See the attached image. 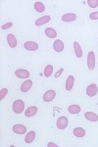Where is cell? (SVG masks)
<instances>
[{"label": "cell", "instance_id": "obj_1", "mask_svg": "<svg viewBox=\"0 0 98 147\" xmlns=\"http://www.w3.org/2000/svg\"><path fill=\"white\" fill-rule=\"evenodd\" d=\"M12 108H13V111L16 114L23 113L24 110H25V102L23 100H21V99H17V100L14 101Z\"/></svg>", "mask_w": 98, "mask_h": 147}, {"label": "cell", "instance_id": "obj_2", "mask_svg": "<svg viewBox=\"0 0 98 147\" xmlns=\"http://www.w3.org/2000/svg\"><path fill=\"white\" fill-rule=\"evenodd\" d=\"M68 124H69L68 118L65 117V116H62V117H60L57 120L56 125L59 129H65L66 127H68Z\"/></svg>", "mask_w": 98, "mask_h": 147}, {"label": "cell", "instance_id": "obj_3", "mask_svg": "<svg viewBox=\"0 0 98 147\" xmlns=\"http://www.w3.org/2000/svg\"><path fill=\"white\" fill-rule=\"evenodd\" d=\"M87 66L89 70H93L95 67V54L93 51L88 52L87 54Z\"/></svg>", "mask_w": 98, "mask_h": 147}, {"label": "cell", "instance_id": "obj_4", "mask_svg": "<svg viewBox=\"0 0 98 147\" xmlns=\"http://www.w3.org/2000/svg\"><path fill=\"white\" fill-rule=\"evenodd\" d=\"M56 97V92L53 89H49V90H47L45 93L43 94V101L44 102H50L52 101L53 99Z\"/></svg>", "mask_w": 98, "mask_h": 147}, {"label": "cell", "instance_id": "obj_5", "mask_svg": "<svg viewBox=\"0 0 98 147\" xmlns=\"http://www.w3.org/2000/svg\"><path fill=\"white\" fill-rule=\"evenodd\" d=\"M24 47H25L26 50L36 51L38 49V44H37V42H34V41H26L25 43H24Z\"/></svg>", "mask_w": 98, "mask_h": 147}, {"label": "cell", "instance_id": "obj_6", "mask_svg": "<svg viewBox=\"0 0 98 147\" xmlns=\"http://www.w3.org/2000/svg\"><path fill=\"white\" fill-rule=\"evenodd\" d=\"M97 93H98V87H97L96 84H92L88 85L87 88V96L93 97V96L96 95Z\"/></svg>", "mask_w": 98, "mask_h": 147}, {"label": "cell", "instance_id": "obj_7", "mask_svg": "<svg viewBox=\"0 0 98 147\" xmlns=\"http://www.w3.org/2000/svg\"><path fill=\"white\" fill-rule=\"evenodd\" d=\"M15 75H16L17 78H19V79H28V77H30V74L27 70H24V69H18V70H16Z\"/></svg>", "mask_w": 98, "mask_h": 147}, {"label": "cell", "instance_id": "obj_8", "mask_svg": "<svg viewBox=\"0 0 98 147\" xmlns=\"http://www.w3.org/2000/svg\"><path fill=\"white\" fill-rule=\"evenodd\" d=\"M12 129L17 134H25L27 132V127L24 125H14Z\"/></svg>", "mask_w": 98, "mask_h": 147}, {"label": "cell", "instance_id": "obj_9", "mask_svg": "<svg viewBox=\"0 0 98 147\" xmlns=\"http://www.w3.org/2000/svg\"><path fill=\"white\" fill-rule=\"evenodd\" d=\"M50 20H51V17H50L49 15H45L43 17L38 18L37 20L35 21V26H36V27H39V26L45 25V24L49 23Z\"/></svg>", "mask_w": 98, "mask_h": 147}, {"label": "cell", "instance_id": "obj_10", "mask_svg": "<svg viewBox=\"0 0 98 147\" xmlns=\"http://www.w3.org/2000/svg\"><path fill=\"white\" fill-rule=\"evenodd\" d=\"M74 84H75V78L74 76H69L66 80V90L71 91L74 87Z\"/></svg>", "mask_w": 98, "mask_h": 147}, {"label": "cell", "instance_id": "obj_11", "mask_svg": "<svg viewBox=\"0 0 98 147\" xmlns=\"http://www.w3.org/2000/svg\"><path fill=\"white\" fill-rule=\"evenodd\" d=\"M32 80L28 79L26 82H23L22 85H21V91H22V92H28L30 88H32Z\"/></svg>", "mask_w": 98, "mask_h": 147}, {"label": "cell", "instance_id": "obj_12", "mask_svg": "<svg viewBox=\"0 0 98 147\" xmlns=\"http://www.w3.org/2000/svg\"><path fill=\"white\" fill-rule=\"evenodd\" d=\"M7 42H8L9 46H10L11 48H15L17 46V39H16L15 35L12 34H9L7 35Z\"/></svg>", "mask_w": 98, "mask_h": 147}, {"label": "cell", "instance_id": "obj_13", "mask_svg": "<svg viewBox=\"0 0 98 147\" xmlns=\"http://www.w3.org/2000/svg\"><path fill=\"white\" fill-rule=\"evenodd\" d=\"M53 48L56 52H62L64 50V43L60 39H57L53 43Z\"/></svg>", "mask_w": 98, "mask_h": 147}, {"label": "cell", "instance_id": "obj_14", "mask_svg": "<svg viewBox=\"0 0 98 147\" xmlns=\"http://www.w3.org/2000/svg\"><path fill=\"white\" fill-rule=\"evenodd\" d=\"M76 20V15L74 13H68L62 16V21L63 22H74Z\"/></svg>", "mask_w": 98, "mask_h": 147}, {"label": "cell", "instance_id": "obj_15", "mask_svg": "<svg viewBox=\"0 0 98 147\" xmlns=\"http://www.w3.org/2000/svg\"><path fill=\"white\" fill-rule=\"evenodd\" d=\"M84 118L89 122H98V115L93 112H87L84 113Z\"/></svg>", "mask_w": 98, "mask_h": 147}, {"label": "cell", "instance_id": "obj_16", "mask_svg": "<svg viewBox=\"0 0 98 147\" xmlns=\"http://www.w3.org/2000/svg\"><path fill=\"white\" fill-rule=\"evenodd\" d=\"M74 49H75V54L78 58H82V46L80 45L78 42L75 41L74 42Z\"/></svg>", "mask_w": 98, "mask_h": 147}, {"label": "cell", "instance_id": "obj_17", "mask_svg": "<svg viewBox=\"0 0 98 147\" xmlns=\"http://www.w3.org/2000/svg\"><path fill=\"white\" fill-rule=\"evenodd\" d=\"M36 113H37L36 106H30V107H28L27 110L25 111L26 117H33Z\"/></svg>", "mask_w": 98, "mask_h": 147}, {"label": "cell", "instance_id": "obj_18", "mask_svg": "<svg viewBox=\"0 0 98 147\" xmlns=\"http://www.w3.org/2000/svg\"><path fill=\"white\" fill-rule=\"evenodd\" d=\"M34 139H35V131L34 130H30L25 137V142L26 143H32Z\"/></svg>", "mask_w": 98, "mask_h": 147}, {"label": "cell", "instance_id": "obj_19", "mask_svg": "<svg viewBox=\"0 0 98 147\" xmlns=\"http://www.w3.org/2000/svg\"><path fill=\"white\" fill-rule=\"evenodd\" d=\"M74 136L78 137V138H82V137L85 136L84 129H82V127H76V129H74Z\"/></svg>", "mask_w": 98, "mask_h": 147}, {"label": "cell", "instance_id": "obj_20", "mask_svg": "<svg viewBox=\"0 0 98 147\" xmlns=\"http://www.w3.org/2000/svg\"><path fill=\"white\" fill-rule=\"evenodd\" d=\"M45 34H46V36L49 37V38H55V37L57 36L56 30H55L54 28H45Z\"/></svg>", "mask_w": 98, "mask_h": 147}, {"label": "cell", "instance_id": "obj_21", "mask_svg": "<svg viewBox=\"0 0 98 147\" xmlns=\"http://www.w3.org/2000/svg\"><path fill=\"white\" fill-rule=\"evenodd\" d=\"M34 9H35V11L38 12V13H43L45 11V6L42 2L37 1L34 3Z\"/></svg>", "mask_w": 98, "mask_h": 147}, {"label": "cell", "instance_id": "obj_22", "mask_svg": "<svg viewBox=\"0 0 98 147\" xmlns=\"http://www.w3.org/2000/svg\"><path fill=\"white\" fill-rule=\"evenodd\" d=\"M68 111H69V113H71V114H78L80 112V107L78 105L73 104V105L69 106Z\"/></svg>", "mask_w": 98, "mask_h": 147}, {"label": "cell", "instance_id": "obj_23", "mask_svg": "<svg viewBox=\"0 0 98 147\" xmlns=\"http://www.w3.org/2000/svg\"><path fill=\"white\" fill-rule=\"evenodd\" d=\"M53 74V66L52 65H47L46 67L44 68V77L45 78H49L51 77V75Z\"/></svg>", "mask_w": 98, "mask_h": 147}, {"label": "cell", "instance_id": "obj_24", "mask_svg": "<svg viewBox=\"0 0 98 147\" xmlns=\"http://www.w3.org/2000/svg\"><path fill=\"white\" fill-rule=\"evenodd\" d=\"M87 4L90 8H96L98 7V0H87Z\"/></svg>", "mask_w": 98, "mask_h": 147}, {"label": "cell", "instance_id": "obj_25", "mask_svg": "<svg viewBox=\"0 0 98 147\" xmlns=\"http://www.w3.org/2000/svg\"><path fill=\"white\" fill-rule=\"evenodd\" d=\"M7 93H8V89L7 88H2L1 91H0V99H4V97H6Z\"/></svg>", "mask_w": 98, "mask_h": 147}, {"label": "cell", "instance_id": "obj_26", "mask_svg": "<svg viewBox=\"0 0 98 147\" xmlns=\"http://www.w3.org/2000/svg\"><path fill=\"white\" fill-rule=\"evenodd\" d=\"M89 18L91 19V20H98V12H93L89 15Z\"/></svg>", "mask_w": 98, "mask_h": 147}, {"label": "cell", "instance_id": "obj_27", "mask_svg": "<svg viewBox=\"0 0 98 147\" xmlns=\"http://www.w3.org/2000/svg\"><path fill=\"white\" fill-rule=\"evenodd\" d=\"M12 26H13V23L9 22V23H7V24H4V25L1 27V28H2V30H7V28H9L10 27H12Z\"/></svg>", "mask_w": 98, "mask_h": 147}, {"label": "cell", "instance_id": "obj_28", "mask_svg": "<svg viewBox=\"0 0 98 147\" xmlns=\"http://www.w3.org/2000/svg\"><path fill=\"white\" fill-rule=\"evenodd\" d=\"M63 72H64V69H63V68H61V69H60V70H59V71H58V72H57V73H56V75H55V76H54V77H55V78H58V77H59V76H61V74H62V73H63Z\"/></svg>", "mask_w": 98, "mask_h": 147}, {"label": "cell", "instance_id": "obj_29", "mask_svg": "<svg viewBox=\"0 0 98 147\" xmlns=\"http://www.w3.org/2000/svg\"><path fill=\"white\" fill-rule=\"evenodd\" d=\"M47 146H48V147H58V145H57V144L52 143V142H49V143L47 144Z\"/></svg>", "mask_w": 98, "mask_h": 147}]
</instances>
